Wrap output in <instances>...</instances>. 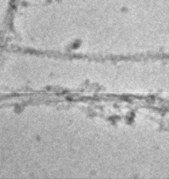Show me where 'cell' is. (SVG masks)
<instances>
[{
  "label": "cell",
  "instance_id": "6da1fadb",
  "mask_svg": "<svg viewBox=\"0 0 169 179\" xmlns=\"http://www.w3.org/2000/svg\"><path fill=\"white\" fill-rule=\"evenodd\" d=\"M9 4V0H0V21L3 18L5 12H6V7Z\"/></svg>",
  "mask_w": 169,
  "mask_h": 179
}]
</instances>
